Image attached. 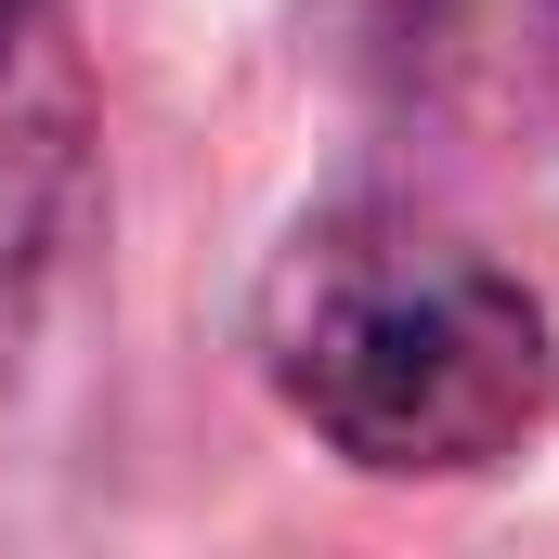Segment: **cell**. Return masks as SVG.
I'll list each match as a JSON object with an SVG mask.
<instances>
[{"label": "cell", "instance_id": "cell-2", "mask_svg": "<svg viewBox=\"0 0 559 559\" xmlns=\"http://www.w3.org/2000/svg\"><path fill=\"white\" fill-rule=\"evenodd\" d=\"M13 13H26V0H0V39H13Z\"/></svg>", "mask_w": 559, "mask_h": 559}, {"label": "cell", "instance_id": "cell-1", "mask_svg": "<svg viewBox=\"0 0 559 559\" xmlns=\"http://www.w3.org/2000/svg\"><path fill=\"white\" fill-rule=\"evenodd\" d=\"M274 378L365 468H481L547 417V325L481 248L325 222L274 274Z\"/></svg>", "mask_w": 559, "mask_h": 559}]
</instances>
